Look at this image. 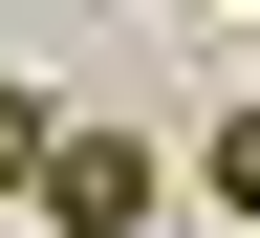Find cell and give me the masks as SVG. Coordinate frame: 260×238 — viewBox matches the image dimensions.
<instances>
[{
	"mask_svg": "<svg viewBox=\"0 0 260 238\" xmlns=\"http://www.w3.org/2000/svg\"><path fill=\"white\" fill-rule=\"evenodd\" d=\"M22 217H65V238H130V217H152V130H65Z\"/></svg>",
	"mask_w": 260,
	"mask_h": 238,
	"instance_id": "cell-1",
	"label": "cell"
},
{
	"mask_svg": "<svg viewBox=\"0 0 260 238\" xmlns=\"http://www.w3.org/2000/svg\"><path fill=\"white\" fill-rule=\"evenodd\" d=\"M44 152H65V109H44V87H0V195H44Z\"/></svg>",
	"mask_w": 260,
	"mask_h": 238,
	"instance_id": "cell-2",
	"label": "cell"
},
{
	"mask_svg": "<svg viewBox=\"0 0 260 238\" xmlns=\"http://www.w3.org/2000/svg\"><path fill=\"white\" fill-rule=\"evenodd\" d=\"M195 174H217V217H260V109L217 130V152H195Z\"/></svg>",
	"mask_w": 260,
	"mask_h": 238,
	"instance_id": "cell-3",
	"label": "cell"
}]
</instances>
